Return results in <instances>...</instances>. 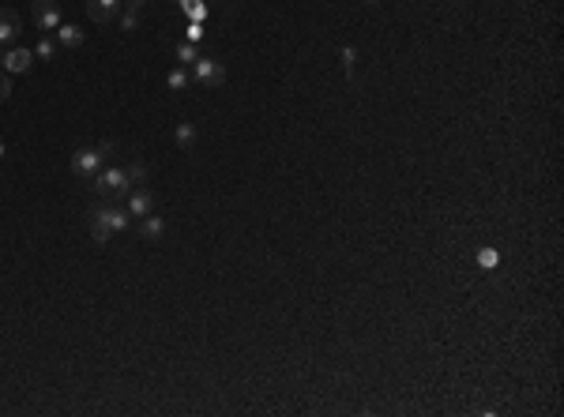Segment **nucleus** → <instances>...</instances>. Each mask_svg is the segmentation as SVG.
I'll return each mask as SVG.
<instances>
[{
    "mask_svg": "<svg viewBox=\"0 0 564 417\" xmlns=\"http://www.w3.org/2000/svg\"><path fill=\"white\" fill-rule=\"evenodd\" d=\"M192 80L203 83V87H222L226 83V68H222V60H215V57H196Z\"/></svg>",
    "mask_w": 564,
    "mask_h": 417,
    "instance_id": "20e7f679",
    "label": "nucleus"
},
{
    "mask_svg": "<svg viewBox=\"0 0 564 417\" xmlns=\"http://www.w3.org/2000/svg\"><path fill=\"white\" fill-rule=\"evenodd\" d=\"M8 94H11V80H8V75H4V72H0V102H4Z\"/></svg>",
    "mask_w": 564,
    "mask_h": 417,
    "instance_id": "aec40b11",
    "label": "nucleus"
},
{
    "mask_svg": "<svg viewBox=\"0 0 564 417\" xmlns=\"http://www.w3.org/2000/svg\"><path fill=\"white\" fill-rule=\"evenodd\" d=\"M0 158H4V139H0Z\"/></svg>",
    "mask_w": 564,
    "mask_h": 417,
    "instance_id": "b1692460",
    "label": "nucleus"
},
{
    "mask_svg": "<svg viewBox=\"0 0 564 417\" xmlns=\"http://www.w3.org/2000/svg\"><path fill=\"white\" fill-rule=\"evenodd\" d=\"M113 147L110 143H102V147H83V151H75L72 154V173L75 177H95L98 169H102V158H106Z\"/></svg>",
    "mask_w": 564,
    "mask_h": 417,
    "instance_id": "7ed1b4c3",
    "label": "nucleus"
},
{
    "mask_svg": "<svg viewBox=\"0 0 564 417\" xmlns=\"http://www.w3.org/2000/svg\"><path fill=\"white\" fill-rule=\"evenodd\" d=\"M162 233H166V222L159 215H143V222H139V237L143 241H162Z\"/></svg>",
    "mask_w": 564,
    "mask_h": 417,
    "instance_id": "9d476101",
    "label": "nucleus"
},
{
    "mask_svg": "<svg viewBox=\"0 0 564 417\" xmlns=\"http://www.w3.org/2000/svg\"><path fill=\"white\" fill-rule=\"evenodd\" d=\"M166 83L174 87V90H185V87H188V72H185V68H174V72H169V80H166Z\"/></svg>",
    "mask_w": 564,
    "mask_h": 417,
    "instance_id": "dca6fc26",
    "label": "nucleus"
},
{
    "mask_svg": "<svg viewBox=\"0 0 564 417\" xmlns=\"http://www.w3.org/2000/svg\"><path fill=\"white\" fill-rule=\"evenodd\" d=\"M57 45H64V49H80V45H83V31L72 27V23H64V27H57Z\"/></svg>",
    "mask_w": 564,
    "mask_h": 417,
    "instance_id": "9b49d317",
    "label": "nucleus"
},
{
    "mask_svg": "<svg viewBox=\"0 0 564 417\" xmlns=\"http://www.w3.org/2000/svg\"><path fill=\"white\" fill-rule=\"evenodd\" d=\"M0 60H4V45H0Z\"/></svg>",
    "mask_w": 564,
    "mask_h": 417,
    "instance_id": "393cba45",
    "label": "nucleus"
},
{
    "mask_svg": "<svg viewBox=\"0 0 564 417\" xmlns=\"http://www.w3.org/2000/svg\"><path fill=\"white\" fill-rule=\"evenodd\" d=\"M196 136H200V132H196V124H192V121H181V124H177V132H174V139H177V147H181V151H192V147H196Z\"/></svg>",
    "mask_w": 564,
    "mask_h": 417,
    "instance_id": "f8f14e48",
    "label": "nucleus"
},
{
    "mask_svg": "<svg viewBox=\"0 0 564 417\" xmlns=\"http://www.w3.org/2000/svg\"><path fill=\"white\" fill-rule=\"evenodd\" d=\"M143 4H147V0H128V8H136V11H139Z\"/></svg>",
    "mask_w": 564,
    "mask_h": 417,
    "instance_id": "4be33fe9",
    "label": "nucleus"
},
{
    "mask_svg": "<svg viewBox=\"0 0 564 417\" xmlns=\"http://www.w3.org/2000/svg\"><path fill=\"white\" fill-rule=\"evenodd\" d=\"M177 60H181V64H196V45H192V42H181V45H177Z\"/></svg>",
    "mask_w": 564,
    "mask_h": 417,
    "instance_id": "f3484780",
    "label": "nucleus"
},
{
    "mask_svg": "<svg viewBox=\"0 0 564 417\" xmlns=\"http://www.w3.org/2000/svg\"><path fill=\"white\" fill-rule=\"evenodd\" d=\"M31 60H34V53H31V49L16 45V49H8V53H4V60H0V64H4V72H27V68H31Z\"/></svg>",
    "mask_w": 564,
    "mask_h": 417,
    "instance_id": "6e6552de",
    "label": "nucleus"
},
{
    "mask_svg": "<svg viewBox=\"0 0 564 417\" xmlns=\"http://www.w3.org/2000/svg\"><path fill=\"white\" fill-rule=\"evenodd\" d=\"M34 23H38V31H57L60 27V8L53 0H34Z\"/></svg>",
    "mask_w": 564,
    "mask_h": 417,
    "instance_id": "39448f33",
    "label": "nucleus"
},
{
    "mask_svg": "<svg viewBox=\"0 0 564 417\" xmlns=\"http://www.w3.org/2000/svg\"><path fill=\"white\" fill-rule=\"evenodd\" d=\"M90 185H95L98 195H128L132 192V180L121 166H110V169H98L95 177H90Z\"/></svg>",
    "mask_w": 564,
    "mask_h": 417,
    "instance_id": "f03ea898",
    "label": "nucleus"
},
{
    "mask_svg": "<svg viewBox=\"0 0 564 417\" xmlns=\"http://www.w3.org/2000/svg\"><path fill=\"white\" fill-rule=\"evenodd\" d=\"M478 264H481V267H496V252H493V249H481V252H478Z\"/></svg>",
    "mask_w": 564,
    "mask_h": 417,
    "instance_id": "6ab92c4d",
    "label": "nucleus"
},
{
    "mask_svg": "<svg viewBox=\"0 0 564 417\" xmlns=\"http://www.w3.org/2000/svg\"><path fill=\"white\" fill-rule=\"evenodd\" d=\"M124 211L136 215V218L151 215L154 211V192L151 188H132V192H128V207H124Z\"/></svg>",
    "mask_w": 564,
    "mask_h": 417,
    "instance_id": "0eeeda50",
    "label": "nucleus"
},
{
    "mask_svg": "<svg viewBox=\"0 0 564 417\" xmlns=\"http://www.w3.org/2000/svg\"><path fill=\"white\" fill-rule=\"evenodd\" d=\"M34 57L53 60V57H57V42H53V38H42V42H38V49H34Z\"/></svg>",
    "mask_w": 564,
    "mask_h": 417,
    "instance_id": "ddd939ff",
    "label": "nucleus"
},
{
    "mask_svg": "<svg viewBox=\"0 0 564 417\" xmlns=\"http://www.w3.org/2000/svg\"><path fill=\"white\" fill-rule=\"evenodd\" d=\"M124 173H128V180L136 185V180H147V166H143V162H132V166L124 169Z\"/></svg>",
    "mask_w": 564,
    "mask_h": 417,
    "instance_id": "a211bd4d",
    "label": "nucleus"
},
{
    "mask_svg": "<svg viewBox=\"0 0 564 417\" xmlns=\"http://www.w3.org/2000/svg\"><path fill=\"white\" fill-rule=\"evenodd\" d=\"M177 4H181V8H188V4H192V0H177Z\"/></svg>",
    "mask_w": 564,
    "mask_h": 417,
    "instance_id": "5701e85b",
    "label": "nucleus"
},
{
    "mask_svg": "<svg viewBox=\"0 0 564 417\" xmlns=\"http://www.w3.org/2000/svg\"><path fill=\"white\" fill-rule=\"evenodd\" d=\"M185 11H188V16H192V19H200V16H203V11H207V8L200 4V0H192V4H188Z\"/></svg>",
    "mask_w": 564,
    "mask_h": 417,
    "instance_id": "412c9836",
    "label": "nucleus"
},
{
    "mask_svg": "<svg viewBox=\"0 0 564 417\" xmlns=\"http://www.w3.org/2000/svg\"><path fill=\"white\" fill-rule=\"evenodd\" d=\"M365 4H380V0H365Z\"/></svg>",
    "mask_w": 564,
    "mask_h": 417,
    "instance_id": "a878e982",
    "label": "nucleus"
},
{
    "mask_svg": "<svg viewBox=\"0 0 564 417\" xmlns=\"http://www.w3.org/2000/svg\"><path fill=\"white\" fill-rule=\"evenodd\" d=\"M90 237H95V244H106L113 233H124L128 229V211H121V207H113V203H95L90 207Z\"/></svg>",
    "mask_w": 564,
    "mask_h": 417,
    "instance_id": "f257e3e1",
    "label": "nucleus"
},
{
    "mask_svg": "<svg viewBox=\"0 0 564 417\" xmlns=\"http://www.w3.org/2000/svg\"><path fill=\"white\" fill-rule=\"evenodd\" d=\"M23 31V19L16 8H0V45H11Z\"/></svg>",
    "mask_w": 564,
    "mask_h": 417,
    "instance_id": "423d86ee",
    "label": "nucleus"
},
{
    "mask_svg": "<svg viewBox=\"0 0 564 417\" xmlns=\"http://www.w3.org/2000/svg\"><path fill=\"white\" fill-rule=\"evenodd\" d=\"M353 60H358V53H353V45H343V64H346V75H350V83H358V72H353Z\"/></svg>",
    "mask_w": 564,
    "mask_h": 417,
    "instance_id": "2eb2a0df",
    "label": "nucleus"
},
{
    "mask_svg": "<svg viewBox=\"0 0 564 417\" xmlns=\"http://www.w3.org/2000/svg\"><path fill=\"white\" fill-rule=\"evenodd\" d=\"M117 16H121V31H136V27H139L136 8H124V11H117Z\"/></svg>",
    "mask_w": 564,
    "mask_h": 417,
    "instance_id": "4468645a",
    "label": "nucleus"
},
{
    "mask_svg": "<svg viewBox=\"0 0 564 417\" xmlns=\"http://www.w3.org/2000/svg\"><path fill=\"white\" fill-rule=\"evenodd\" d=\"M87 11H90L95 23H110V19H117V11H121V0H90Z\"/></svg>",
    "mask_w": 564,
    "mask_h": 417,
    "instance_id": "1a4fd4ad",
    "label": "nucleus"
}]
</instances>
